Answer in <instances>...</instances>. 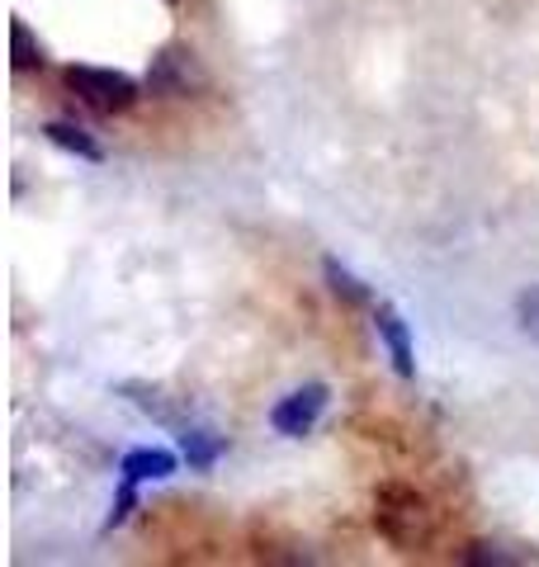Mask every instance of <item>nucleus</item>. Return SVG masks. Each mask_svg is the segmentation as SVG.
<instances>
[{
	"mask_svg": "<svg viewBox=\"0 0 539 567\" xmlns=\"http://www.w3.org/2000/svg\"><path fill=\"white\" fill-rule=\"evenodd\" d=\"M43 137L52 142V147H62L67 156H77V162H90V166H100V162H104V147L81 128V123H71V118H52V123H43Z\"/></svg>",
	"mask_w": 539,
	"mask_h": 567,
	"instance_id": "obj_8",
	"label": "nucleus"
},
{
	"mask_svg": "<svg viewBox=\"0 0 539 567\" xmlns=\"http://www.w3.org/2000/svg\"><path fill=\"white\" fill-rule=\"evenodd\" d=\"M133 511H138V483H133V477H123L119 492H114V502H110V516H104V529L129 525Z\"/></svg>",
	"mask_w": 539,
	"mask_h": 567,
	"instance_id": "obj_14",
	"label": "nucleus"
},
{
	"mask_svg": "<svg viewBox=\"0 0 539 567\" xmlns=\"http://www.w3.org/2000/svg\"><path fill=\"white\" fill-rule=\"evenodd\" d=\"M142 85H148V95H156V100H194L209 85V76H204L200 58H194V48L166 43V48H156V58L148 62Z\"/></svg>",
	"mask_w": 539,
	"mask_h": 567,
	"instance_id": "obj_3",
	"label": "nucleus"
},
{
	"mask_svg": "<svg viewBox=\"0 0 539 567\" xmlns=\"http://www.w3.org/2000/svg\"><path fill=\"white\" fill-rule=\"evenodd\" d=\"M459 563H469V567H507V563H516V558H511V554H507V548H501V544L474 539V544H464Z\"/></svg>",
	"mask_w": 539,
	"mask_h": 567,
	"instance_id": "obj_12",
	"label": "nucleus"
},
{
	"mask_svg": "<svg viewBox=\"0 0 539 567\" xmlns=\"http://www.w3.org/2000/svg\"><path fill=\"white\" fill-rule=\"evenodd\" d=\"M123 393H129L142 412L156 416V421H166V425H180V416L171 412V402L161 398V388H148V383H123Z\"/></svg>",
	"mask_w": 539,
	"mask_h": 567,
	"instance_id": "obj_11",
	"label": "nucleus"
},
{
	"mask_svg": "<svg viewBox=\"0 0 539 567\" xmlns=\"http://www.w3.org/2000/svg\"><path fill=\"white\" fill-rule=\"evenodd\" d=\"M327 398H332L327 383H303V388H294L289 398H279L275 406H270V425H275V435L303 440L322 421V412H327Z\"/></svg>",
	"mask_w": 539,
	"mask_h": 567,
	"instance_id": "obj_4",
	"label": "nucleus"
},
{
	"mask_svg": "<svg viewBox=\"0 0 539 567\" xmlns=\"http://www.w3.org/2000/svg\"><path fill=\"white\" fill-rule=\"evenodd\" d=\"M180 454H185V464L194 473H209L227 454V440L218 431H209V425H180Z\"/></svg>",
	"mask_w": 539,
	"mask_h": 567,
	"instance_id": "obj_7",
	"label": "nucleus"
},
{
	"mask_svg": "<svg viewBox=\"0 0 539 567\" xmlns=\"http://www.w3.org/2000/svg\"><path fill=\"white\" fill-rule=\"evenodd\" d=\"M175 468H180V458L161 445H138L119 458V473L133 477V483H161V477H171Z\"/></svg>",
	"mask_w": 539,
	"mask_h": 567,
	"instance_id": "obj_6",
	"label": "nucleus"
},
{
	"mask_svg": "<svg viewBox=\"0 0 539 567\" xmlns=\"http://www.w3.org/2000/svg\"><path fill=\"white\" fill-rule=\"evenodd\" d=\"M62 81H67V91L95 114H129L142 100V85L129 71H114V66H67Z\"/></svg>",
	"mask_w": 539,
	"mask_h": 567,
	"instance_id": "obj_2",
	"label": "nucleus"
},
{
	"mask_svg": "<svg viewBox=\"0 0 539 567\" xmlns=\"http://www.w3.org/2000/svg\"><path fill=\"white\" fill-rule=\"evenodd\" d=\"M166 6H180V0H166Z\"/></svg>",
	"mask_w": 539,
	"mask_h": 567,
	"instance_id": "obj_16",
	"label": "nucleus"
},
{
	"mask_svg": "<svg viewBox=\"0 0 539 567\" xmlns=\"http://www.w3.org/2000/svg\"><path fill=\"white\" fill-rule=\"evenodd\" d=\"M10 66H14V76H29V71L48 66V52L24 20H10Z\"/></svg>",
	"mask_w": 539,
	"mask_h": 567,
	"instance_id": "obj_10",
	"label": "nucleus"
},
{
	"mask_svg": "<svg viewBox=\"0 0 539 567\" xmlns=\"http://www.w3.org/2000/svg\"><path fill=\"white\" fill-rule=\"evenodd\" d=\"M369 317H374V331H379L388 360H393V374L411 383V379H417V350H411V331L403 322V312L393 303H374Z\"/></svg>",
	"mask_w": 539,
	"mask_h": 567,
	"instance_id": "obj_5",
	"label": "nucleus"
},
{
	"mask_svg": "<svg viewBox=\"0 0 539 567\" xmlns=\"http://www.w3.org/2000/svg\"><path fill=\"white\" fill-rule=\"evenodd\" d=\"M516 327L539 346V284H530V289L516 293Z\"/></svg>",
	"mask_w": 539,
	"mask_h": 567,
	"instance_id": "obj_13",
	"label": "nucleus"
},
{
	"mask_svg": "<svg viewBox=\"0 0 539 567\" xmlns=\"http://www.w3.org/2000/svg\"><path fill=\"white\" fill-rule=\"evenodd\" d=\"M322 279H327V289L336 303H346V308H374V293H369V284L359 279L355 270H346L336 256L322 260Z\"/></svg>",
	"mask_w": 539,
	"mask_h": 567,
	"instance_id": "obj_9",
	"label": "nucleus"
},
{
	"mask_svg": "<svg viewBox=\"0 0 539 567\" xmlns=\"http://www.w3.org/2000/svg\"><path fill=\"white\" fill-rule=\"evenodd\" d=\"M374 529L398 554H426L436 544V511L426 492L411 483H379L374 487Z\"/></svg>",
	"mask_w": 539,
	"mask_h": 567,
	"instance_id": "obj_1",
	"label": "nucleus"
},
{
	"mask_svg": "<svg viewBox=\"0 0 539 567\" xmlns=\"http://www.w3.org/2000/svg\"><path fill=\"white\" fill-rule=\"evenodd\" d=\"M284 548H298V544H284L275 535H256V558H265V563H303L298 554H284Z\"/></svg>",
	"mask_w": 539,
	"mask_h": 567,
	"instance_id": "obj_15",
	"label": "nucleus"
}]
</instances>
